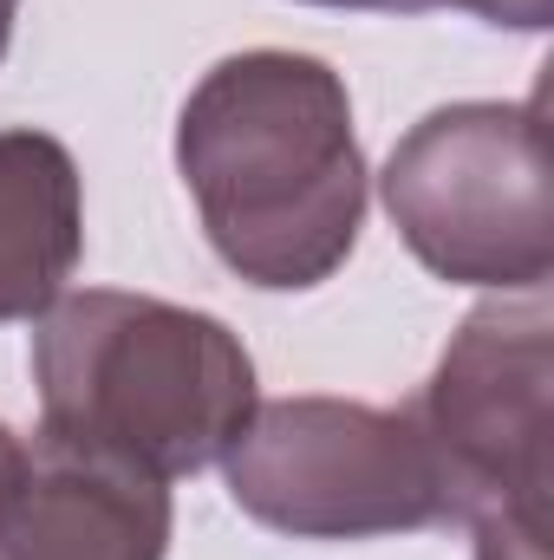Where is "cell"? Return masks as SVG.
<instances>
[{
	"label": "cell",
	"instance_id": "1",
	"mask_svg": "<svg viewBox=\"0 0 554 560\" xmlns=\"http://www.w3.org/2000/svg\"><path fill=\"white\" fill-rule=\"evenodd\" d=\"M176 170L222 268L262 293H307L366 229V150L346 79L313 52H229L176 118Z\"/></svg>",
	"mask_w": 554,
	"mask_h": 560
},
{
	"label": "cell",
	"instance_id": "2",
	"mask_svg": "<svg viewBox=\"0 0 554 560\" xmlns=\"http://www.w3.org/2000/svg\"><path fill=\"white\" fill-rule=\"evenodd\" d=\"M39 436L131 463L157 482L222 463L255 411V359L216 313L85 287L33 326Z\"/></svg>",
	"mask_w": 554,
	"mask_h": 560
},
{
	"label": "cell",
	"instance_id": "3",
	"mask_svg": "<svg viewBox=\"0 0 554 560\" xmlns=\"http://www.w3.org/2000/svg\"><path fill=\"white\" fill-rule=\"evenodd\" d=\"M399 242L450 287L542 293L554 275V196L542 98H463L424 112L379 170Z\"/></svg>",
	"mask_w": 554,
	"mask_h": 560
},
{
	"label": "cell",
	"instance_id": "4",
	"mask_svg": "<svg viewBox=\"0 0 554 560\" xmlns=\"http://www.w3.org/2000/svg\"><path fill=\"white\" fill-rule=\"evenodd\" d=\"M229 495L287 541H379L443 528V476L412 411L359 398L255 405L222 450Z\"/></svg>",
	"mask_w": 554,
	"mask_h": 560
},
{
	"label": "cell",
	"instance_id": "5",
	"mask_svg": "<svg viewBox=\"0 0 554 560\" xmlns=\"http://www.w3.org/2000/svg\"><path fill=\"white\" fill-rule=\"evenodd\" d=\"M437 456L450 522H549L554 489V313L542 293L483 300L405 405Z\"/></svg>",
	"mask_w": 554,
	"mask_h": 560
},
{
	"label": "cell",
	"instance_id": "6",
	"mask_svg": "<svg viewBox=\"0 0 554 560\" xmlns=\"http://www.w3.org/2000/svg\"><path fill=\"white\" fill-rule=\"evenodd\" d=\"M170 489L131 463L33 436L0 495V560H163Z\"/></svg>",
	"mask_w": 554,
	"mask_h": 560
},
{
	"label": "cell",
	"instance_id": "7",
	"mask_svg": "<svg viewBox=\"0 0 554 560\" xmlns=\"http://www.w3.org/2000/svg\"><path fill=\"white\" fill-rule=\"evenodd\" d=\"M85 255V183L53 131H0V326L39 319Z\"/></svg>",
	"mask_w": 554,
	"mask_h": 560
},
{
	"label": "cell",
	"instance_id": "8",
	"mask_svg": "<svg viewBox=\"0 0 554 560\" xmlns=\"http://www.w3.org/2000/svg\"><path fill=\"white\" fill-rule=\"evenodd\" d=\"M476 560H549V522H476Z\"/></svg>",
	"mask_w": 554,
	"mask_h": 560
},
{
	"label": "cell",
	"instance_id": "9",
	"mask_svg": "<svg viewBox=\"0 0 554 560\" xmlns=\"http://www.w3.org/2000/svg\"><path fill=\"white\" fill-rule=\"evenodd\" d=\"M443 7H463L489 26H509V33H549L554 0H443Z\"/></svg>",
	"mask_w": 554,
	"mask_h": 560
},
{
	"label": "cell",
	"instance_id": "10",
	"mask_svg": "<svg viewBox=\"0 0 554 560\" xmlns=\"http://www.w3.org/2000/svg\"><path fill=\"white\" fill-rule=\"evenodd\" d=\"M300 7H333V13H430L443 0H300Z\"/></svg>",
	"mask_w": 554,
	"mask_h": 560
},
{
	"label": "cell",
	"instance_id": "11",
	"mask_svg": "<svg viewBox=\"0 0 554 560\" xmlns=\"http://www.w3.org/2000/svg\"><path fill=\"white\" fill-rule=\"evenodd\" d=\"M20 463H26V443H20V436L0 423V495H7V482L20 476Z\"/></svg>",
	"mask_w": 554,
	"mask_h": 560
},
{
	"label": "cell",
	"instance_id": "12",
	"mask_svg": "<svg viewBox=\"0 0 554 560\" xmlns=\"http://www.w3.org/2000/svg\"><path fill=\"white\" fill-rule=\"evenodd\" d=\"M13 20H20V0H0V59H7V46H13Z\"/></svg>",
	"mask_w": 554,
	"mask_h": 560
}]
</instances>
